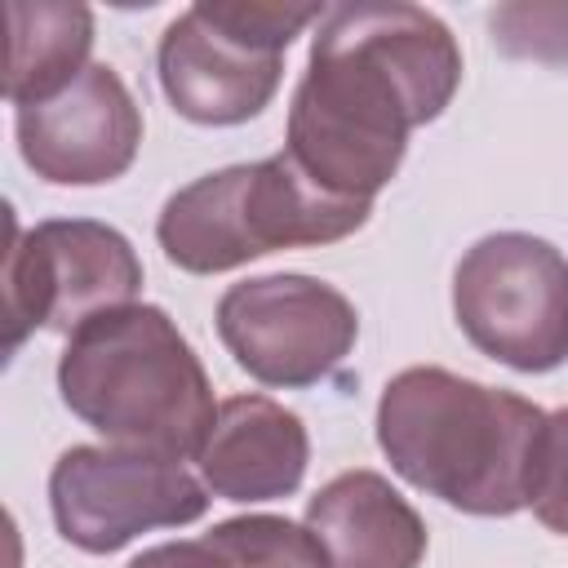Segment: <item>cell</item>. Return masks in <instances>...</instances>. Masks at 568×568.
<instances>
[{
    "label": "cell",
    "mask_w": 568,
    "mask_h": 568,
    "mask_svg": "<svg viewBox=\"0 0 568 568\" xmlns=\"http://www.w3.org/2000/svg\"><path fill=\"white\" fill-rule=\"evenodd\" d=\"M22 164L53 186H102L129 173L142 146V106L115 67L89 62L67 89L13 115Z\"/></svg>",
    "instance_id": "30bf717a"
},
{
    "label": "cell",
    "mask_w": 568,
    "mask_h": 568,
    "mask_svg": "<svg viewBox=\"0 0 568 568\" xmlns=\"http://www.w3.org/2000/svg\"><path fill=\"white\" fill-rule=\"evenodd\" d=\"M49 510L62 541L111 555L151 528H182L209 510V488L160 453L75 444L49 470Z\"/></svg>",
    "instance_id": "9c48e42d"
},
{
    "label": "cell",
    "mask_w": 568,
    "mask_h": 568,
    "mask_svg": "<svg viewBox=\"0 0 568 568\" xmlns=\"http://www.w3.org/2000/svg\"><path fill=\"white\" fill-rule=\"evenodd\" d=\"M200 479L222 501L293 497L311 466V435L302 417L271 395H231L217 404L213 430L195 453Z\"/></svg>",
    "instance_id": "8fae6325"
},
{
    "label": "cell",
    "mask_w": 568,
    "mask_h": 568,
    "mask_svg": "<svg viewBox=\"0 0 568 568\" xmlns=\"http://www.w3.org/2000/svg\"><path fill=\"white\" fill-rule=\"evenodd\" d=\"M9 18V71H4V102L31 106L67 89L93 49V9L67 0H13Z\"/></svg>",
    "instance_id": "4fadbf2b"
},
{
    "label": "cell",
    "mask_w": 568,
    "mask_h": 568,
    "mask_svg": "<svg viewBox=\"0 0 568 568\" xmlns=\"http://www.w3.org/2000/svg\"><path fill=\"white\" fill-rule=\"evenodd\" d=\"M142 288V262L124 231L93 217H49L18 231L9 217L4 248V311L9 355L36 328L75 333L93 315L133 306Z\"/></svg>",
    "instance_id": "52a82bcc"
},
{
    "label": "cell",
    "mask_w": 568,
    "mask_h": 568,
    "mask_svg": "<svg viewBox=\"0 0 568 568\" xmlns=\"http://www.w3.org/2000/svg\"><path fill=\"white\" fill-rule=\"evenodd\" d=\"M528 506L541 528L568 537V408L546 413V426L532 453Z\"/></svg>",
    "instance_id": "2e32d148"
},
{
    "label": "cell",
    "mask_w": 568,
    "mask_h": 568,
    "mask_svg": "<svg viewBox=\"0 0 568 568\" xmlns=\"http://www.w3.org/2000/svg\"><path fill=\"white\" fill-rule=\"evenodd\" d=\"M453 315L479 355L555 373L568 364V257L528 231L484 235L453 271Z\"/></svg>",
    "instance_id": "8992f818"
},
{
    "label": "cell",
    "mask_w": 568,
    "mask_h": 568,
    "mask_svg": "<svg viewBox=\"0 0 568 568\" xmlns=\"http://www.w3.org/2000/svg\"><path fill=\"white\" fill-rule=\"evenodd\" d=\"M546 413L439 364L395 373L377 399V448L390 470L444 506L506 519L528 506L532 453Z\"/></svg>",
    "instance_id": "7a4b0ae2"
},
{
    "label": "cell",
    "mask_w": 568,
    "mask_h": 568,
    "mask_svg": "<svg viewBox=\"0 0 568 568\" xmlns=\"http://www.w3.org/2000/svg\"><path fill=\"white\" fill-rule=\"evenodd\" d=\"M226 568H333L324 541L284 515H235L204 532Z\"/></svg>",
    "instance_id": "5bb4252c"
},
{
    "label": "cell",
    "mask_w": 568,
    "mask_h": 568,
    "mask_svg": "<svg viewBox=\"0 0 568 568\" xmlns=\"http://www.w3.org/2000/svg\"><path fill=\"white\" fill-rule=\"evenodd\" d=\"M217 337L262 386L306 390L333 377L359 337L351 297L315 275L280 271L240 280L217 297Z\"/></svg>",
    "instance_id": "ba28073f"
},
{
    "label": "cell",
    "mask_w": 568,
    "mask_h": 568,
    "mask_svg": "<svg viewBox=\"0 0 568 568\" xmlns=\"http://www.w3.org/2000/svg\"><path fill=\"white\" fill-rule=\"evenodd\" d=\"M62 404L115 448L195 457L217 404L209 373L164 306L133 302L93 315L58 359Z\"/></svg>",
    "instance_id": "3957f363"
},
{
    "label": "cell",
    "mask_w": 568,
    "mask_h": 568,
    "mask_svg": "<svg viewBox=\"0 0 568 568\" xmlns=\"http://www.w3.org/2000/svg\"><path fill=\"white\" fill-rule=\"evenodd\" d=\"M373 204L320 191L288 151L204 173L173 191L155 217L164 257L186 275H222L275 248L337 244L368 222Z\"/></svg>",
    "instance_id": "277c9868"
},
{
    "label": "cell",
    "mask_w": 568,
    "mask_h": 568,
    "mask_svg": "<svg viewBox=\"0 0 568 568\" xmlns=\"http://www.w3.org/2000/svg\"><path fill=\"white\" fill-rule=\"evenodd\" d=\"M488 27L506 58L568 67V4H497Z\"/></svg>",
    "instance_id": "9a60e30c"
},
{
    "label": "cell",
    "mask_w": 568,
    "mask_h": 568,
    "mask_svg": "<svg viewBox=\"0 0 568 568\" xmlns=\"http://www.w3.org/2000/svg\"><path fill=\"white\" fill-rule=\"evenodd\" d=\"M124 568H226L222 555L195 537V541H164V546H151L142 555H133Z\"/></svg>",
    "instance_id": "e0dca14e"
},
{
    "label": "cell",
    "mask_w": 568,
    "mask_h": 568,
    "mask_svg": "<svg viewBox=\"0 0 568 568\" xmlns=\"http://www.w3.org/2000/svg\"><path fill=\"white\" fill-rule=\"evenodd\" d=\"M462 84L457 36L408 0L328 4L288 102V160L328 195L373 204L408 133L439 120Z\"/></svg>",
    "instance_id": "6da1fadb"
},
{
    "label": "cell",
    "mask_w": 568,
    "mask_h": 568,
    "mask_svg": "<svg viewBox=\"0 0 568 568\" xmlns=\"http://www.w3.org/2000/svg\"><path fill=\"white\" fill-rule=\"evenodd\" d=\"M306 528L333 568H422L426 524L377 470H342L306 501Z\"/></svg>",
    "instance_id": "7c38bea8"
},
{
    "label": "cell",
    "mask_w": 568,
    "mask_h": 568,
    "mask_svg": "<svg viewBox=\"0 0 568 568\" xmlns=\"http://www.w3.org/2000/svg\"><path fill=\"white\" fill-rule=\"evenodd\" d=\"M328 13V4L200 0L182 9L155 49L169 106L209 129L262 115L284 75V49Z\"/></svg>",
    "instance_id": "5b68a950"
}]
</instances>
